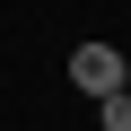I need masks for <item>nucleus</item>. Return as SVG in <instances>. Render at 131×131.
Returning <instances> with one entry per match:
<instances>
[{
    "label": "nucleus",
    "instance_id": "3",
    "mask_svg": "<svg viewBox=\"0 0 131 131\" xmlns=\"http://www.w3.org/2000/svg\"><path fill=\"white\" fill-rule=\"evenodd\" d=\"M122 96H131V70H122Z\"/></svg>",
    "mask_w": 131,
    "mask_h": 131
},
{
    "label": "nucleus",
    "instance_id": "1",
    "mask_svg": "<svg viewBox=\"0 0 131 131\" xmlns=\"http://www.w3.org/2000/svg\"><path fill=\"white\" fill-rule=\"evenodd\" d=\"M122 70H131V61H122L114 44H96V35H88V44L70 52V88H79L88 105H105V96H122Z\"/></svg>",
    "mask_w": 131,
    "mask_h": 131
},
{
    "label": "nucleus",
    "instance_id": "2",
    "mask_svg": "<svg viewBox=\"0 0 131 131\" xmlns=\"http://www.w3.org/2000/svg\"><path fill=\"white\" fill-rule=\"evenodd\" d=\"M96 122H105V131H131V96H105V105H96Z\"/></svg>",
    "mask_w": 131,
    "mask_h": 131
}]
</instances>
